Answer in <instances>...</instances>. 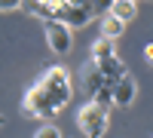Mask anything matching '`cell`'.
<instances>
[{
    "instance_id": "6da1fadb",
    "label": "cell",
    "mask_w": 153,
    "mask_h": 138,
    "mask_svg": "<svg viewBox=\"0 0 153 138\" xmlns=\"http://www.w3.org/2000/svg\"><path fill=\"white\" fill-rule=\"evenodd\" d=\"M74 98V86H71V74L61 68V65H52L40 74L28 92L22 98V110L34 120H43L49 123L55 114H61Z\"/></svg>"
},
{
    "instance_id": "7a4b0ae2",
    "label": "cell",
    "mask_w": 153,
    "mask_h": 138,
    "mask_svg": "<svg viewBox=\"0 0 153 138\" xmlns=\"http://www.w3.org/2000/svg\"><path fill=\"white\" fill-rule=\"evenodd\" d=\"M52 3H55V19L65 22L68 28H86L101 9L95 3H65V0H52Z\"/></svg>"
},
{
    "instance_id": "3957f363",
    "label": "cell",
    "mask_w": 153,
    "mask_h": 138,
    "mask_svg": "<svg viewBox=\"0 0 153 138\" xmlns=\"http://www.w3.org/2000/svg\"><path fill=\"white\" fill-rule=\"evenodd\" d=\"M76 126L83 129L86 138H101V135L107 132V110L98 107L95 101L83 104L80 110H76Z\"/></svg>"
},
{
    "instance_id": "277c9868",
    "label": "cell",
    "mask_w": 153,
    "mask_h": 138,
    "mask_svg": "<svg viewBox=\"0 0 153 138\" xmlns=\"http://www.w3.org/2000/svg\"><path fill=\"white\" fill-rule=\"evenodd\" d=\"M43 31H46V43H49V49H52L55 55H65V52H71L74 37H71V28H68L65 22H58V19H52V22H43Z\"/></svg>"
},
{
    "instance_id": "5b68a950",
    "label": "cell",
    "mask_w": 153,
    "mask_h": 138,
    "mask_svg": "<svg viewBox=\"0 0 153 138\" xmlns=\"http://www.w3.org/2000/svg\"><path fill=\"white\" fill-rule=\"evenodd\" d=\"M80 80H83V89H86V95H89V98H95V95H98V92L107 86V77L101 74V68L95 65L92 58H89L86 65H83V74H80Z\"/></svg>"
},
{
    "instance_id": "8992f818",
    "label": "cell",
    "mask_w": 153,
    "mask_h": 138,
    "mask_svg": "<svg viewBox=\"0 0 153 138\" xmlns=\"http://www.w3.org/2000/svg\"><path fill=\"white\" fill-rule=\"evenodd\" d=\"M135 92H138V86H135V80L129 74H126V77L117 83V107H129L135 101Z\"/></svg>"
},
{
    "instance_id": "52a82bcc",
    "label": "cell",
    "mask_w": 153,
    "mask_h": 138,
    "mask_svg": "<svg viewBox=\"0 0 153 138\" xmlns=\"http://www.w3.org/2000/svg\"><path fill=\"white\" fill-rule=\"evenodd\" d=\"M92 61H107L117 55V40H107V37H98V40L92 43Z\"/></svg>"
},
{
    "instance_id": "ba28073f",
    "label": "cell",
    "mask_w": 153,
    "mask_h": 138,
    "mask_svg": "<svg viewBox=\"0 0 153 138\" xmlns=\"http://www.w3.org/2000/svg\"><path fill=\"white\" fill-rule=\"evenodd\" d=\"M95 65L101 68V74H104L107 80H123V77H126V65H123L120 55H113V58H107V61H95Z\"/></svg>"
},
{
    "instance_id": "9c48e42d",
    "label": "cell",
    "mask_w": 153,
    "mask_h": 138,
    "mask_svg": "<svg viewBox=\"0 0 153 138\" xmlns=\"http://www.w3.org/2000/svg\"><path fill=\"white\" fill-rule=\"evenodd\" d=\"M123 31H126V22H120L113 12H107V16L101 19V37H107V40H117Z\"/></svg>"
},
{
    "instance_id": "30bf717a",
    "label": "cell",
    "mask_w": 153,
    "mask_h": 138,
    "mask_svg": "<svg viewBox=\"0 0 153 138\" xmlns=\"http://www.w3.org/2000/svg\"><path fill=\"white\" fill-rule=\"evenodd\" d=\"M22 9L28 12V16H37L43 22H52L55 19V3L49 0V3H22Z\"/></svg>"
},
{
    "instance_id": "8fae6325",
    "label": "cell",
    "mask_w": 153,
    "mask_h": 138,
    "mask_svg": "<svg viewBox=\"0 0 153 138\" xmlns=\"http://www.w3.org/2000/svg\"><path fill=\"white\" fill-rule=\"evenodd\" d=\"M110 12L120 22H132L135 12H138V3H135V0H117V3H110Z\"/></svg>"
},
{
    "instance_id": "7c38bea8",
    "label": "cell",
    "mask_w": 153,
    "mask_h": 138,
    "mask_svg": "<svg viewBox=\"0 0 153 138\" xmlns=\"http://www.w3.org/2000/svg\"><path fill=\"white\" fill-rule=\"evenodd\" d=\"M34 138H61V132L55 129V126H49V123H43L40 129H37V135Z\"/></svg>"
},
{
    "instance_id": "4fadbf2b",
    "label": "cell",
    "mask_w": 153,
    "mask_h": 138,
    "mask_svg": "<svg viewBox=\"0 0 153 138\" xmlns=\"http://www.w3.org/2000/svg\"><path fill=\"white\" fill-rule=\"evenodd\" d=\"M144 55H147V61L153 65V43H147V46H144Z\"/></svg>"
},
{
    "instance_id": "5bb4252c",
    "label": "cell",
    "mask_w": 153,
    "mask_h": 138,
    "mask_svg": "<svg viewBox=\"0 0 153 138\" xmlns=\"http://www.w3.org/2000/svg\"><path fill=\"white\" fill-rule=\"evenodd\" d=\"M16 6L22 9V3H12V0H6V3H3V12H9V9H16Z\"/></svg>"
}]
</instances>
